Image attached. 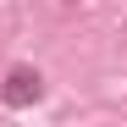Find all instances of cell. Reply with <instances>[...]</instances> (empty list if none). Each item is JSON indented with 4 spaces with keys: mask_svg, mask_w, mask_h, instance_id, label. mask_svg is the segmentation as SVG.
<instances>
[{
    "mask_svg": "<svg viewBox=\"0 0 127 127\" xmlns=\"http://www.w3.org/2000/svg\"><path fill=\"white\" fill-rule=\"evenodd\" d=\"M39 94H44V77H39V72L17 66V72L6 77V99H11V105H28V99H39Z\"/></svg>",
    "mask_w": 127,
    "mask_h": 127,
    "instance_id": "6da1fadb",
    "label": "cell"
}]
</instances>
